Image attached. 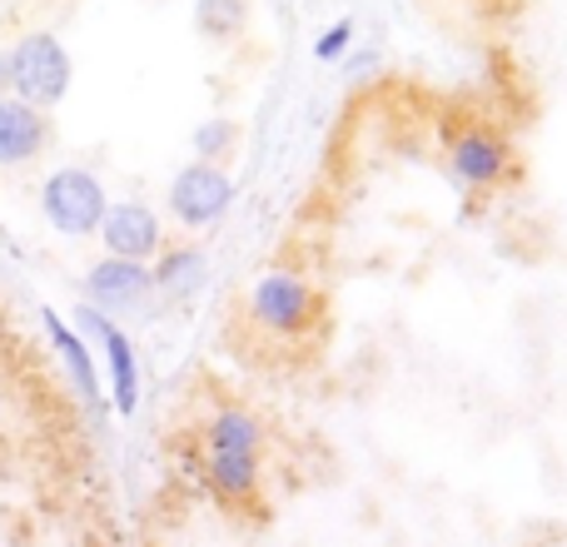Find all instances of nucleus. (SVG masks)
I'll list each match as a JSON object with an SVG mask.
<instances>
[{
  "mask_svg": "<svg viewBox=\"0 0 567 547\" xmlns=\"http://www.w3.org/2000/svg\"><path fill=\"white\" fill-rule=\"evenodd\" d=\"M75 60L55 30H25L16 45L0 50V95H16L35 110H55L70 95Z\"/></svg>",
  "mask_w": 567,
  "mask_h": 547,
  "instance_id": "1",
  "label": "nucleus"
},
{
  "mask_svg": "<svg viewBox=\"0 0 567 547\" xmlns=\"http://www.w3.org/2000/svg\"><path fill=\"white\" fill-rule=\"evenodd\" d=\"M249 319L269 333V339H309L323 319V293L303 279L299 269H265L245 299Z\"/></svg>",
  "mask_w": 567,
  "mask_h": 547,
  "instance_id": "2",
  "label": "nucleus"
},
{
  "mask_svg": "<svg viewBox=\"0 0 567 547\" xmlns=\"http://www.w3.org/2000/svg\"><path fill=\"white\" fill-rule=\"evenodd\" d=\"M105 209H110L105 179L85 165H60L40 185V215L65 239H95L100 225H105Z\"/></svg>",
  "mask_w": 567,
  "mask_h": 547,
  "instance_id": "3",
  "label": "nucleus"
},
{
  "mask_svg": "<svg viewBox=\"0 0 567 547\" xmlns=\"http://www.w3.org/2000/svg\"><path fill=\"white\" fill-rule=\"evenodd\" d=\"M235 199H239L235 175H229L225 165H205V159H189L185 169H175V179H169V189H165L169 219H175L179 229H189V235L215 229L219 219L235 209Z\"/></svg>",
  "mask_w": 567,
  "mask_h": 547,
  "instance_id": "4",
  "label": "nucleus"
},
{
  "mask_svg": "<svg viewBox=\"0 0 567 547\" xmlns=\"http://www.w3.org/2000/svg\"><path fill=\"white\" fill-rule=\"evenodd\" d=\"M449 175L468 189H498L513 175V140L488 120H473L449 140Z\"/></svg>",
  "mask_w": 567,
  "mask_h": 547,
  "instance_id": "5",
  "label": "nucleus"
},
{
  "mask_svg": "<svg viewBox=\"0 0 567 547\" xmlns=\"http://www.w3.org/2000/svg\"><path fill=\"white\" fill-rule=\"evenodd\" d=\"M75 329L90 333L100 343V359H105V373H110V399H115V413L120 419H135L140 409V353H135V339L120 329L110 313L90 309L80 303L75 309Z\"/></svg>",
  "mask_w": 567,
  "mask_h": 547,
  "instance_id": "6",
  "label": "nucleus"
},
{
  "mask_svg": "<svg viewBox=\"0 0 567 547\" xmlns=\"http://www.w3.org/2000/svg\"><path fill=\"white\" fill-rule=\"evenodd\" d=\"M100 245H105V255H115V259L150 265V259L169 245L165 219H159L145 199H115V205L105 209V225H100Z\"/></svg>",
  "mask_w": 567,
  "mask_h": 547,
  "instance_id": "7",
  "label": "nucleus"
},
{
  "mask_svg": "<svg viewBox=\"0 0 567 547\" xmlns=\"http://www.w3.org/2000/svg\"><path fill=\"white\" fill-rule=\"evenodd\" d=\"M155 293V274H150V265H135V259H115V255H105V259H95L85 274V299H90V309H100V313H125V309H140V303Z\"/></svg>",
  "mask_w": 567,
  "mask_h": 547,
  "instance_id": "8",
  "label": "nucleus"
},
{
  "mask_svg": "<svg viewBox=\"0 0 567 547\" xmlns=\"http://www.w3.org/2000/svg\"><path fill=\"white\" fill-rule=\"evenodd\" d=\"M50 140H55V125H50L45 110L25 105L16 95H0V169L35 165L50 149Z\"/></svg>",
  "mask_w": 567,
  "mask_h": 547,
  "instance_id": "9",
  "label": "nucleus"
},
{
  "mask_svg": "<svg viewBox=\"0 0 567 547\" xmlns=\"http://www.w3.org/2000/svg\"><path fill=\"white\" fill-rule=\"evenodd\" d=\"M199 473L225 508H255L265 493V458H255V453L199 448Z\"/></svg>",
  "mask_w": 567,
  "mask_h": 547,
  "instance_id": "10",
  "label": "nucleus"
},
{
  "mask_svg": "<svg viewBox=\"0 0 567 547\" xmlns=\"http://www.w3.org/2000/svg\"><path fill=\"white\" fill-rule=\"evenodd\" d=\"M265 443H269V429L255 409L245 403H219L205 423H199V448H225V453H255L265 458Z\"/></svg>",
  "mask_w": 567,
  "mask_h": 547,
  "instance_id": "11",
  "label": "nucleus"
},
{
  "mask_svg": "<svg viewBox=\"0 0 567 547\" xmlns=\"http://www.w3.org/2000/svg\"><path fill=\"white\" fill-rule=\"evenodd\" d=\"M150 274H155V293L169 303H189L199 289H205L209 279V255L199 245H165L155 255V265H150Z\"/></svg>",
  "mask_w": 567,
  "mask_h": 547,
  "instance_id": "12",
  "label": "nucleus"
},
{
  "mask_svg": "<svg viewBox=\"0 0 567 547\" xmlns=\"http://www.w3.org/2000/svg\"><path fill=\"white\" fill-rule=\"evenodd\" d=\"M40 323H45L50 349L60 353V363H65V373H70V383H75V393H80L85 403H100V369H95V353H90L85 333H80L70 319H60L55 309H40Z\"/></svg>",
  "mask_w": 567,
  "mask_h": 547,
  "instance_id": "13",
  "label": "nucleus"
},
{
  "mask_svg": "<svg viewBox=\"0 0 567 547\" xmlns=\"http://www.w3.org/2000/svg\"><path fill=\"white\" fill-rule=\"evenodd\" d=\"M249 25V0H195V30L215 45H235Z\"/></svg>",
  "mask_w": 567,
  "mask_h": 547,
  "instance_id": "14",
  "label": "nucleus"
},
{
  "mask_svg": "<svg viewBox=\"0 0 567 547\" xmlns=\"http://www.w3.org/2000/svg\"><path fill=\"white\" fill-rule=\"evenodd\" d=\"M239 140H245L239 120L209 115V120H199V125H195V135H189V149H195V159H205V165H225V159L239 149Z\"/></svg>",
  "mask_w": 567,
  "mask_h": 547,
  "instance_id": "15",
  "label": "nucleus"
},
{
  "mask_svg": "<svg viewBox=\"0 0 567 547\" xmlns=\"http://www.w3.org/2000/svg\"><path fill=\"white\" fill-rule=\"evenodd\" d=\"M353 35H359V25H353V20L329 25L319 40H313V60H323V65H329V60H343V55H349V45H353Z\"/></svg>",
  "mask_w": 567,
  "mask_h": 547,
  "instance_id": "16",
  "label": "nucleus"
}]
</instances>
